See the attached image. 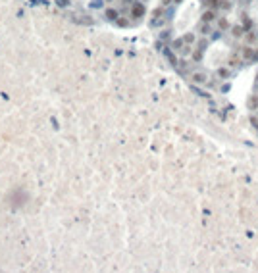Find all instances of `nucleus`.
Wrapping results in <instances>:
<instances>
[{"instance_id":"f257e3e1","label":"nucleus","mask_w":258,"mask_h":273,"mask_svg":"<svg viewBox=\"0 0 258 273\" xmlns=\"http://www.w3.org/2000/svg\"><path fill=\"white\" fill-rule=\"evenodd\" d=\"M214 18H216V14H214V12H204V15H202V21H204V23H210Z\"/></svg>"},{"instance_id":"f03ea898","label":"nucleus","mask_w":258,"mask_h":273,"mask_svg":"<svg viewBox=\"0 0 258 273\" xmlns=\"http://www.w3.org/2000/svg\"><path fill=\"white\" fill-rule=\"evenodd\" d=\"M143 12H145V8L141 6V4H137V6L133 8V15H135V18H139V15H143Z\"/></svg>"},{"instance_id":"7ed1b4c3","label":"nucleus","mask_w":258,"mask_h":273,"mask_svg":"<svg viewBox=\"0 0 258 273\" xmlns=\"http://www.w3.org/2000/svg\"><path fill=\"white\" fill-rule=\"evenodd\" d=\"M206 77H204V73H193V81L194 83H202Z\"/></svg>"},{"instance_id":"20e7f679","label":"nucleus","mask_w":258,"mask_h":273,"mask_svg":"<svg viewBox=\"0 0 258 273\" xmlns=\"http://www.w3.org/2000/svg\"><path fill=\"white\" fill-rule=\"evenodd\" d=\"M243 56L245 58H252V56H254V52L250 50V46H245V48H243Z\"/></svg>"},{"instance_id":"39448f33","label":"nucleus","mask_w":258,"mask_h":273,"mask_svg":"<svg viewBox=\"0 0 258 273\" xmlns=\"http://www.w3.org/2000/svg\"><path fill=\"white\" fill-rule=\"evenodd\" d=\"M233 35L235 37H241V35H243V27H233Z\"/></svg>"},{"instance_id":"423d86ee","label":"nucleus","mask_w":258,"mask_h":273,"mask_svg":"<svg viewBox=\"0 0 258 273\" xmlns=\"http://www.w3.org/2000/svg\"><path fill=\"white\" fill-rule=\"evenodd\" d=\"M220 27H222V29H225V27H229V23H227V19H222V21H220Z\"/></svg>"},{"instance_id":"0eeeda50","label":"nucleus","mask_w":258,"mask_h":273,"mask_svg":"<svg viewBox=\"0 0 258 273\" xmlns=\"http://www.w3.org/2000/svg\"><path fill=\"white\" fill-rule=\"evenodd\" d=\"M247 39H249L250 43H254V40H256V35H252V33H250V35H247Z\"/></svg>"},{"instance_id":"6e6552de","label":"nucleus","mask_w":258,"mask_h":273,"mask_svg":"<svg viewBox=\"0 0 258 273\" xmlns=\"http://www.w3.org/2000/svg\"><path fill=\"white\" fill-rule=\"evenodd\" d=\"M220 75H222V77H227V75H229V73H227V71H225V69H220Z\"/></svg>"},{"instance_id":"1a4fd4ad","label":"nucleus","mask_w":258,"mask_h":273,"mask_svg":"<svg viewBox=\"0 0 258 273\" xmlns=\"http://www.w3.org/2000/svg\"><path fill=\"white\" fill-rule=\"evenodd\" d=\"M164 4H170V0H164Z\"/></svg>"}]
</instances>
